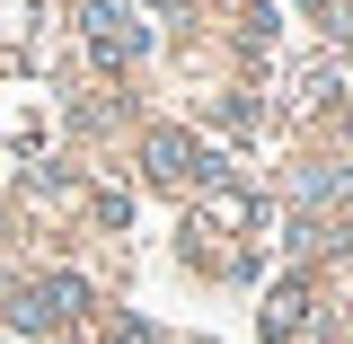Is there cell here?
<instances>
[{"mask_svg":"<svg viewBox=\"0 0 353 344\" xmlns=\"http://www.w3.org/2000/svg\"><path fill=\"white\" fill-rule=\"evenodd\" d=\"M141 168H150V185H212L221 159L203 141H185V132H150V141H141Z\"/></svg>","mask_w":353,"mask_h":344,"instance_id":"7a4b0ae2","label":"cell"},{"mask_svg":"<svg viewBox=\"0 0 353 344\" xmlns=\"http://www.w3.org/2000/svg\"><path fill=\"white\" fill-rule=\"evenodd\" d=\"M80 27H88V53H97V62H141V53H150V27L132 18L124 0H88Z\"/></svg>","mask_w":353,"mask_h":344,"instance_id":"6da1fadb","label":"cell"},{"mask_svg":"<svg viewBox=\"0 0 353 344\" xmlns=\"http://www.w3.org/2000/svg\"><path fill=\"white\" fill-rule=\"evenodd\" d=\"M106 344H159V336H150L141 318H115V336H106Z\"/></svg>","mask_w":353,"mask_h":344,"instance_id":"5b68a950","label":"cell"},{"mask_svg":"<svg viewBox=\"0 0 353 344\" xmlns=\"http://www.w3.org/2000/svg\"><path fill=\"white\" fill-rule=\"evenodd\" d=\"M301 327H309V283H283V292L265 301V336H274V344H292Z\"/></svg>","mask_w":353,"mask_h":344,"instance_id":"277c9868","label":"cell"},{"mask_svg":"<svg viewBox=\"0 0 353 344\" xmlns=\"http://www.w3.org/2000/svg\"><path fill=\"white\" fill-rule=\"evenodd\" d=\"M345 124H353V115H345Z\"/></svg>","mask_w":353,"mask_h":344,"instance_id":"8992f818","label":"cell"},{"mask_svg":"<svg viewBox=\"0 0 353 344\" xmlns=\"http://www.w3.org/2000/svg\"><path fill=\"white\" fill-rule=\"evenodd\" d=\"M71 309H88V283H80V274H44V283H27V292L9 301V327L44 336V327H62Z\"/></svg>","mask_w":353,"mask_h":344,"instance_id":"3957f363","label":"cell"}]
</instances>
